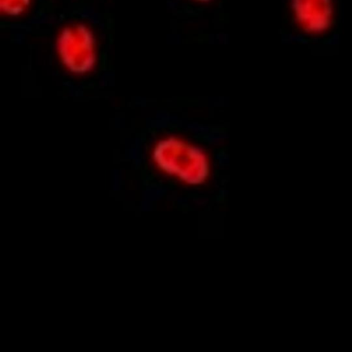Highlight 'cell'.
Masks as SVG:
<instances>
[{"mask_svg": "<svg viewBox=\"0 0 352 352\" xmlns=\"http://www.w3.org/2000/svg\"><path fill=\"white\" fill-rule=\"evenodd\" d=\"M56 47L63 63L72 72L82 74L93 67L94 36L85 25L78 24L65 28L57 39Z\"/></svg>", "mask_w": 352, "mask_h": 352, "instance_id": "6da1fadb", "label": "cell"}, {"mask_svg": "<svg viewBox=\"0 0 352 352\" xmlns=\"http://www.w3.org/2000/svg\"><path fill=\"white\" fill-rule=\"evenodd\" d=\"M298 22L309 32L326 30L331 20V0H292Z\"/></svg>", "mask_w": 352, "mask_h": 352, "instance_id": "7a4b0ae2", "label": "cell"}, {"mask_svg": "<svg viewBox=\"0 0 352 352\" xmlns=\"http://www.w3.org/2000/svg\"><path fill=\"white\" fill-rule=\"evenodd\" d=\"M30 0H0L1 11L8 15L16 16L22 13Z\"/></svg>", "mask_w": 352, "mask_h": 352, "instance_id": "3957f363", "label": "cell"}, {"mask_svg": "<svg viewBox=\"0 0 352 352\" xmlns=\"http://www.w3.org/2000/svg\"><path fill=\"white\" fill-rule=\"evenodd\" d=\"M199 1H207V0H199Z\"/></svg>", "mask_w": 352, "mask_h": 352, "instance_id": "277c9868", "label": "cell"}]
</instances>
